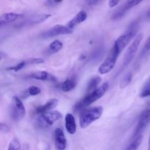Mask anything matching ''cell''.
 Segmentation results:
<instances>
[{
    "label": "cell",
    "instance_id": "8",
    "mask_svg": "<svg viewBox=\"0 0 150 150\" xmlns=\"http://www.w3.org/2000/svg\"><path fill=\"white\" fill-rule=\"evenodd\" d=\"M150 123V108L148 109L145 110L143 113L141 115L140 118H139V122H138V124L136 125V129L134 130V133H133V136L132 138L137 137V136H141V135H143L144 131L145 130V129L146 128V127L148 126Z\"/></svg>",
    "mask_w": 150,
    "mask_h": 150
},
{
    "label": "cell",
    "instance_id": "4",
    "mask_svg": "<svg viewBox=\"0 0 150 150\" xmlns=\"http://www.w3.org/2000/svg\"><path fill=\"white\" fill-rule=\"evenodd\" d=\"M120 54V51L114 45L111 51H110L108 57L105 59V61L100 64V66L98 68V72L102 75L107 74L109 72H111L114 67V66H115Z\"/></svg>",
    "mask_w": 150,
    "mask_h": 150
},
{
    "label": "cell",
    "instance_id": "32",
    "mask_svg": "<svg viewBox=\"0 0 150 150\" xmlns=\"http://www.w3.org/2000/svg\"><path fill=\"white\" fill-rule=\"evenodd\" d=\"M20 150H29V145L26 144H24L22 146V147L21 148Z\"/></svg>",
    "mask_w": 150,
    "mask_h": 150
},
{
    "label": "cell",
    "instance_id": "23",
    "mask_svg": "<svg viewBox=\"0 0 150 150\" xmlns=\"http://www.w3.org/2000/svg\"><path fill=\"white\" fill-rule=\"evenodd\" d=\"M20 149L21 144L19 140L17 138H13L10 142L7 150H20Z\"/></svg>",
    "mask_w": 150,
    "mask_h": 150
},
{
    "label": "cell",
    "instance_id": "16",
    "mask_svg": "<svg viewBox=\"0 0 150 150\" xmlns=\"http://www.w3.org/2000/svg\"><path fill=\"white\" fill-rule=\"evenodd\" d=\"M64 121H65V128L67 133L71 135L75 134L77 127H76V120H75L74 116L70 113L67 114L65 116V118H64Z\"/></svg>",
    "mask_w": 150,
    "mask_h": 150
},
{
    "label": "cell",
    "instance_id": "6",
    "mask_svg": "<svg viewBox=\"0 0 150 150\" xmlns=\"http://www.w3.org/2000/svg\"><path fill=\"white\" fill-rule=\"evenodd\" d=\"M142 39H143V35L142 34H139L133 40V42L131 45L129 46L128 49H127V52H126L125 56L124 57V62H123L122 69H125L133 60V57L136 55V52H137L139 47L140 45L141 42H142Z\"/></svg>",
    "mask_w": 150,
    "mask_h": 150
},
{
    "label": "cell",
    "instance_id": "26",
    "mask_svg": "<svg viewBox=\"0 0 150 150\" xmlns=\"http://www.w3.org/2000/svg\"><path fill=\"white\" fill-rule=\"evenodd\" d=\"M27 61L28 64H41L44 62V59L41 58H31L29 59Z\"/></svg>",
    "mask_w": 150,
    "mask_h": 150
},
{
    "label": "cell",
    "instance_id": "20",
    "mask_svg": "<svg viewBox=\"0 0 150 150\" xmlns=\"http://www.w3.org/2000/svg\"><path fill=\"white\" fill-rule=\"evenodd\" d=\"M140 98H145L150 97V77L144 83L140 92Z\"/></svg>",
    "mask_w": 150,
    "mask_h": 150
},
{
    "label": "cell",
    "instance_id": "5",
    "mask_svg": "<svg viewBox=\"0 0 150 150\" xmlns=\"http://www.w3.org/2000/svg\"><path fill=\"white\" fill-rule=\"evenodd\" d=\"M10 117L15 122L20 121L26 114V108L21 100L17 96H14L12 100L10 111Z\"/></svg>",
    "mask_w": 150,
    "mask_h": 150
},
{
    "label": "cell",
    "instance_id": "22",
    "mask_svg": "<svg viewBox=\"0 0 150 150\" xmlns=\"http://www.w3.org/2000/svg\"><path fill=\"white\" fill-rule=\"evenodd\" d=\"M132 78H133V75H132L131 73H127V74H126L125 76L122 79L121 81H120V88H125L126 87L127 85H129V83L131 81Z\"/></svg>",
    "mask_w": 150,
    "mask_h": 150
},
{
    "label": "cell",
    "instance_id": "14",
    "mask_svg": "<svg viewBox=\"0 0 150 150\" xmlns=\"http://www.w3.org/2000/svg\"><path fill=\"white\" fill-rule=\"evenodd\" d=\"M58 100L54 98V99H51L50 100H48V102L45 104H44V105H40V106L37 107L35 109V111H34V112H35V114L41 115V114H43V113L51 111V110H53L54 108H55L58 105Z\"/></svg>",
    "mask_w": 150,
    "mask_h": 150
},
{
    "label": "cell",
    "instance_id": "19",
    "mask_svg": "<svg viewBox=\"0 0 150 150\" xmlns=\"http://www.w3.org/2000/svg\"><path fill=\"white\" fill-rule=\"evenodd\" d=\"M63 48V43L59 40H54L48 46V50L51 53L59 52Z\"/></svg>",
    "mask_w": 150,
    "mask_h": 150
},
{
    "label": "cell",
    "instance_id": "33",
    "mask_svg": "<svg viewBox=\"0 0 150 150\" xmlns=\"http://www.w3.org/2000/svg\"><path fill=\"white\" fill-rule=\"evenodd\" d=\"M5 54H4V53L3 52H1V51H0V61H1V59H2L3 58H4V57H5Z\"/></svg>",
    "mask_w": 150,
    "mask_h": 150
},
{
    "label": "cell",
    "instance_id": "3",
    "mask_svg": "<svg viewBox=\"0 0 150 150\" xmlns=\"http://www.w3.org/2000/svg\"><path fill=\"white\" fill-rule=\"evenodd\" d=\"M137 22L136 21L130 25L128 30L125 33H124L121 36L119 37L117 39V40L115 41L114 45L117 48V50L120 51V53H121L127 46V45L130 43V41L136 36V32H137Z\"/></svg>",
    "mask_w": 150,
    "mask_h": 150
},
{
    "label": "cell",
    "instance_id": "2",
    "mask_svg": "<svg viewBox=\"0 0 150 150\" xmlns=\"http://www.w3.org/2000/svg\"><path fill=\"white\" fill-rule=\"evenodd\" d=\"M103 112V108L101 106H96L82 111L79 119L81 127L84 129L89 127L92 123L100 118Z\"/></svg>",
    "mask_w": 150,
    "mask_h": 150
},
{
    "label": "cell",
    "instance_id": "15",
    "mask_svg": "<svg viewBox=\"0 0 150 150\" xmlns=\"http://www.w3.org/2000/svg\"><path fill=\"white\" fill-rule=\"evenodd\" d=\"M23 17V15L15 13H8L0 16V26L12 23Z\"/></svg>",
    "mask_w": 150,
    "mask_h": 150
},
{
    "label": "cell",
    "instance_id": "9",
    "mask_svg": "<svg viewBox=\"0 0 150 150\" xmlns=\"http://www.w3.org/2000/svg\"><path fill=\"white\" fill-rule=\"evenodd\" d=\"M73 33V30L67 28L66 26L63 25H55L54 26L51 27V29H48L45 32L40 34V38H49L53 37L58 36V35H70Z\"/></svg>",
    "mask_w": 150,
    "mask_h": 150
},
{
    "label": "cell",
    "instance_id": "10",
    "mask_svg": "<svg viewBox=\"0 0 150 150\" xmlns=\"http://www.w3.org/2000/svg\"><path fill=\"white\" fill-rule=\"evenodd\" d=\"M54 139L57 150H64L67 147V139L64 132L60 127L56 129L54 132Z\"/></svg>",
    "mask_w": 150,
    "mask_h": 150
},
{
    "label": "cell",
    "instance_id": "21",
    "mask_svg": "<svg viewBox=\"0 0 150 150\" xmlns=\"http://www.w3.org/2000/svg\"><path fill=\"white\" fill-rule=\"evenodd\" d=\"M40 93H41V90L38 86H31L28 88V89L24 93L26 94L25 98L27 96H36V95H40Z\"/></svg>",
    "mask_w": 150,
    "mask_h": 150
},
{
    "label": "cell",
    "instance_id": "34",
    "mask_svg": "<svg viewBox=\"0 0 150 150\" xmlns=\"http://www.w3.org/2000/svg\"><path fill=\"white\" fill-rule=\"evenodd\" d=\"M146 18H149V19H150V10H149V11L147 12V13H146Z\"/></svg>",
    "mask_w": 150,
    "mask_h": 150
},
{
    "label": "cell",
    "instance_id": "12",
    "mask_svg": "<svg viewBox=\"0 0 150 150\" xmlns=\"http://www.w3.org/2000/svg\"><path fill=\"white\" fill-rule=\"evenodd\" d=\"M28 77L32 78V79H36L39 81H51V82H57V77L51 73H48L46 71H38L30 73L28 76Z\"/></svg>",
    "mask_w": 150,
    "mask_h": 150
},
{
    "label": "cell",
    "instance_id": "1",
    "mask_svg": "<svg viewBox=\"0 0 150 150\" xmlns=\"http://www.w3.org/2000/svg\"><path fill=\"white\" fill-rule=\"evenodd\" d=\"M108 87H109V84H108V82H105V83H103L100 86L97 88L96 89L88 93L86 96L83 97L81 100L76 103V105L73 107L74 111L76 112L83 111L86 107H88L91 104L102 98L105 95L106 91L108 90Z\"/></svg>",
    "mask_w": 150,
    "mask_h": 150
},
{
    "label": "cell",
    "instance_id": "17",
    "mask_svg": "<svg viewBox=\"0 0 150 150\" xmlns=\"http://www.w3.org/2000/svg\"><path fill=\"white\" fill-rule=\"evenodd\" d=\"M76 84H77V80H76V78L71 77L66 79L64 81L60 83L58 85V88L62 92H67L74 89L76 88Z\"/></svg>",
    "mask_w": 150,
    "mask_h": 150
},
{
    "label": "cell",
    "instance_id": "13",
    "mask_svg": "<svg viewBox=\"0 0 150 150\" xmlns=\"http://www.w3.org/2000/svg\"><path fill=\"white\" fill-rule=\"evenodd\" d=\"M86 18H87V14L86 12L84 10H81L67 23L66 26L71 30H73L76 26L81 23L82 22L85 21Z\"/></svg>",
    "mask_w": 150,
    "mask_h": 150
},
{
    "label": "cell",
    "instance_id": "24",
    "mask_svg": "<svg viewBox=\"0 0 150 150\" xmlns=\"http://www.w3.org/2000/svg\"><path fill=\"white\" fill-rule=\"evenodd\" d=\"M27 64H28L27 61L25 60V61H22L21 62L18 63V64H16V65L8 67V68H7V70L17 72V71H19L20 70H21L22 68H23V67H24L26 65H27Z\"/></svg>",
    "mask_w": 150,
    "mask_h": 150
},
{
    "label": "cell",
    "instance_id": "28",
    "mask_svg": "<svg viewBox=\"0 0 150 150\" xmlns=\"http://www.w3.org/2000/svg\"><path fill=\"white\" fill-rule=\"evenodd\" d=\"M64 0H46L47 2L51 5H57V4L62 3Z\"/></svg>",
    "mask_w": 150,
    "mask_h": 150
},
{
    "label": "cell",
    "instance_id": "25",
    "mask_svg": "<svg viewBox=\"0 0 150 150\" xmlns=\"http://www.w3.org/2000/svg\"><path fill=\"white\" fill-rule=\"evenodd\" d=\"M142 1H143V0H128V1H127V3H126L122 7L124 8V10L127 12L129 9L132 8V7H135V6L140 4Z\"/></svg>",
    "mask_w": 150,
    "mask_h": 150
},
{
    "label": "cell",
    "instance_id": "7",
    "mask_svg": "<svg viewBox=\"0 0 150 150\" xmlns=\"http://www.w3.org/2000/svg\"><path fill=\"white\" fill-rule=\"evenodd\" d=\"M62 117L61 113L58 111H49L43 113L39 118V124L43 127L51 126L57 120Z\"/></svg>",
    "mask_w": 150,
    "mask_h": 150
},
{
    "label": "cell",
    "instance_id": "31",
    "mask_svg": "<svg viewBox=\"0 0 150 150\" xmlns=\"http://www.w3.org/2000/svg\"><path fill=\"white\" fill-rule=\"evenodd\" d=\"M100 1L101 0H86V3H87L88 5L93 6L99 3Z\"/></svg>",
    "mask_w": 150,
    "mask_h": 150
},
{
    "label": "cell",
    "instance_id": "29",
    "mask_svg": "<svg viewBox=\"0 0 150 150\" xmlns=\"http://www.w3.org/2000/svg\"><path fill=\"white\" fill-rule=\"evenodd\" d=\"M150 50V36L146 40V43L144 45V52H146V51Z\"/></svg>",
    "mask_w": 150,
    "mask_h": 150
},
{
    "label": "cell",
    "instance_id": "11",
    "mask_svg": "<svg viewBox=\"0 0 150 150\" xmlns=\"http://www.w3.org/2000/svg\"><path fill=\"white\" fill-rule=\"evenodd\" d=\"M51 16V14L35 15V16H30L28 18L25 19L23 22L19 23V26H26L41 23L45 21H46L48 18H49Z\"/></svg>",
    "mask_w": 150,
    "mask_h": 150
},
{
    "label": "cell",
    "instance_id": "35",
    "mask_svg": "<svg viewBox=\"0 0 150 150\" xmlns=\"http://www.w3.org/2000/svg\"><path fill=\"white\" fill-rule=\"evenodd\" d=\"M147 150H150V135L149 138V142H148V149Z\"/></svg>",
    "mask_w": 150,
    "mask_h": 150
},
{
    "label": "cell",
    "instance_id": "27",
    "mask_svg": "<svg viewBox=\"0 0 150 150\" xmlns=\"http://www.w3.org/2000/svg\"><path fill=\"white\" fill-rule=\"evenodd\" d=\"M10 131V127L7 124L3 122H0V133H7Z\"/></svg>",
    "mask_w": 150,
    "mask_h": 150
},
{
    "label": "cell",
    "instance_id": "18",
    "mask_svg": "<svg viewBox=\"0 0 150 150\" xmlns=\"http://www.w3.org/2000/svg\"><path fill=\"white\" fill-rule=\"evenodd\" d=\"M101 80H102L101 78L98 76L92 77V79L89 80V83H88L87 89H86V91L89 93V92H92V91H94L95 89H96L97 88H98V85L100 83Z\"/></svg>",
    "mask_w": 150,
    "mask_h": 150
},
{
    "label": "cell",
    "instance_id": "30",
    "mask_svg": "<svg viewBox=\"0 0 150 150\" xmlns=\"http://www.w3.org/2000/svg\"><path fill=\"white\" fill-rule=\"evenodd\" d=\"M120 0H109V3H108V5L110 7H114L119 4Z\"/></svg>",
    "mask_w": 150,
    "mask_h": 150
}]
</instances>
